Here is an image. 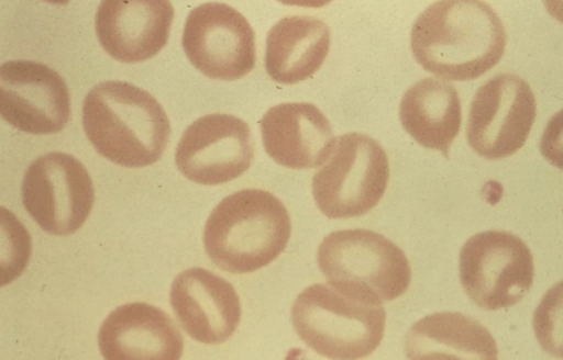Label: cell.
<instances>
[{
  "mask_svg": "<svg viewBox=\"0 0 563 360\" xmlns=\"http://www.w3.org/2000/svg\"><path fill=\"white\" fill-rule=\"evenodd\" d=\"M183 46L188 60L206 77L236 81L255 66V33L231 4L209 2L194 8L185 21Z\"/></svg>",
  "mask_w": 563,
  "mask_h": 360,
  "instance_id": "10",
  "label": "cell"
},
{
  "mask_svg": "<svg viewBox=\"0 0 563 360\" xmlns=\"http://www.w3.org/2000/svg\"><path fill=\"white\" fill-rule=\"evenodd\" d=\"M99 349L108 360H178L184 337L161 307L134 302L117 307L103 320Z\"/></svg>",
  "mask_w": 563,
  "mask_h": 360,
  "instance_id": "15",
  "label": "cell"
},
{
  "mask_svg": "<svg viewBox=\"0 0 563 360\" xmlns=\"http://www.w3.org/2000/svg\"><path fill=\"white\" fill-rule=\"evenodd\" d=\"M405 353L409 359L496 360L499 350L490 331L478 320L457 312H438L409 328Z\"/></svg>",
  "mask_w": 563,
  "mask_h": 360,
  "instance_id": "19",
  "label": "cell"
},
{
  "mask_svg": "<svg viewBox=\"0 0 563 360\" xmlns=\"http://www.w3.org/2000/svg\"><path fill=\"white\" fill-rule=\"evenodd\" d=\"M2 213L4 222H7L9 227H11V233H9V228L4 226V224L3 228L12 237L11 252L3 255V262H7L8 258H12L11 266L8 267L7 271H3L2 284L4 285L8 284L9 281L15 280L16 277L25 270L31 248L30 236L29 233H26L25 227H22L15 215L9 214L7 209H3Z\"/></svg>",
  "mask_w": 563,
  "mask_h": 360,
  "instance_id": "20",
  "label": "cell"
},
{
  "mask_svg": "<svg viewBox=\"0 0 563 360\" xmlns=\"http://www.w3.org/2000/svg\"><path fill=\"white\" fill-rule=\"evenodd\" d=\"M254 161L249 123L232 114L213 113L197 119L184 131L175 162L191 182L216 187L244 175Z\"/></svg>",
  "mask_w": 563,
  "mask_h": 360,
  "instance_id": "11",
  "label": "cell"
},
{
  "mask_svg": "<svg viewBox=\"0 0 563 360\" xmlns=\"http://www.w3.org/2000/svg\"><path fill=\"white\" fill-rule=\"evenodd\" d=\"M22 204L48 235L69 236L90 217L95 184L86 166L66 153H48L31 162L21 187Z\"/></svg>",
  "mask_w": 563,
  "mask_h": 360,
  "instance_id": "8",
  "label": "cell"
},
{
  "mask_svg": "<svg viewBox=\"0 0 563 360\" xmlns=\"http://www.w3.org/2000/svg\"><path fill=\"white\" fill-rule=\"evenodd\" d=\"M292 224L279 198L263 189H242L220 201L205 227L211 261L232 274L267 267L284 252Z\"/></svg>",
  "mask_w": 563,
  "mask_h": 360,
  "instance_id": "3",
  "label": "cell"
},
{
  "mask_svg": "<svg viewBox=\"0 0 563 360\" xmlns=\"http://www.w3.org/2000/svg\"><path fill=\"white\" fill-rule=\"evenodd\" d=\"M460 279L475 305L486 311L505 310L530 292L534 259L526 241L512 233H478L462 246Z\"/></svg>",
  "mask_w": 563,
  "mask_h": 360,
  "instance_id": "7",
  "label": "cell"
},
{
  "mask_svg": "<svg viewBox=\"0 0 563 360\" xmlns=\"http://www.w3.org/2000/svg\"><path fill=\"white\" fill-rule=\"evenodd\" d=\"M290 318L299 338L329 359L367 358L385 336V307L356 301L328 284L302 290L295 299Z\"/></svg>",
  "mask_w": 563,
  "mask_h": 360,
  "instance_id": "5",
  "label": "cell"
},
{
  "mask_svg": "<svg viewBox=\"0 0 563 360\" xmlns=\"http://www.w3.org/2000/svg\"><path fill=\"white\" fill-rule=\"evenodd\" d=\"M0 114L26 134H57L70 117L65 79L51 66L9 60L0 66Z\"/></svg>",
  "mask_w": 563,
  "mask_h": 360,
  "instance_id": "12",
  "label": "cell"
},
{
  "mask_svg": "<svg viewBox=\"0 0 563 360\" xmlns=\"http://www.w3.org/2000/svg\"><path fill=\"white\" fill-rule=\"evenodd\" d=\"M82 126L101 157L130 169L161 160L170 139V122L162 104L125 81L91 88L82 104Z\"/></svg>",
  "mask_w": 563,
  "mask_h": 360,
  "instance_id": "2",
  "label": "cell"
},
{
  "mask_svg": "<svg viewBox=\"0 0 563 360\" xmlns=\"http://www.w3.org/2000/svg\"><path fill=\"white\" fill-rule=\"evenodd\" d=\"M317 262L329 285L373 305L395 301L411 284V266L404 250L364 228L330 233L319 246Z\"/></svg>",
  "mask_w": 563,
  "mask_h": 360,
  "instance_id": "4",
  "label": "cell"
},
{
  "mask_svg": "<svg viewBox=\"0 0 563 360\" xmlns=\"http://www.w3.org/2000/svg\"><path fill=\"white\" fill-rule=\"evenodd\" d=\"M264 149L288 169H316L332 156L334 132L329 119L310 103H284L260 121Z\"/></svg>",
  "mask_w": 563,
  "mask_h": 360,
  "instance_id": "16",
  "label": "cell"
},
{
  "mask_svg": "<svg viewBox=\"0 0 563 360\" xmlns=\"http://www.w3.org/2000/svg\"><path fill=\"white\" fill-rule=\"evenodd\" d=\"M332 44L328 24L314 16L282 18L266 40V70L273 81L292 86L321 68Z\"/></svg>",
  "mask_w": 563,
  "mask_h": 360,
  "instance_id": "17",
  "label": "cell"
},
{
  "mask_svg": "<svg viewBox=\"0 0 563 360\" xmlns=\"http://www.w3.org/2000/svg\"><path fill=\"white\" fill-rule=\"evenodd\" d=\"M170 306L188 336L202 345H222L241 323L235 288L205 268H189L176 275Z\"/></svg>",
  "mask_w": 563,
  "mask_h": 360,
  "instance_id": "13",
  "label": "cell"
},
{
  "mask_svg": "<svg viewBox=\"0 0 563 360\" xmlns=\"http://www.w3.org/2000/svg\"><path fill=\"white\" fill-rule=\"evenodd\" d=\"M389 173L382 145L352 132L336 139L332 156L312 178V196L325 217H360L380 202Z\"/></svg>",
  "mask_w": 563,
  "mask_h": 360,
  "instance_id": "6",
  "label": "cell"
},
{
  "mask_svg": "<svg viewBox=\"0 0 563 360\" xmlns=\"http://www.w3.org/2000/svg\"><path fill=\"white\" fill-rule=\"evenodd\" d=\"M536 116V97L528 82L514 74L496 75L475 92L466 139L478 156L501 160L526 145Z\"/></svg>",
  "mask_w": 563,
  "mask_h": 360,
  "instance_id": "9",
  "label": "cell"
},
{
  "mask_svg": "<svg viewBox=\"0 0 563 360\" xmlns=\"http://www.w3.org/2000/svg\"><path fill=\"white\" fill-rule=\"evenodd\" d=\"M174 16L169 0H104L97 9L96 33L114 60L140 64L166 46Z\"/></svg>",
  "mask_w": 563,
  "mask_h": 360,
  "instance_id": "14",
  "label": "cell"
},
{
  "mask_svg": "<svg viewBox=\"0 0 563 360\" xmlns=\"http://www.w3.org/2000/svg\"><path fill=\"white\" fill-rule=\"evenodd\" d=\"M404 130L422 147L449 157L460 134L462 105L456 88L440 79L424 78L405 92L399 105Z\"/></svg>",
  "mask_w": 563,
  "mask_h": 360,
  "instance_id": "18",
  "label": "cell"
},
{
  "mask_svg": "<svg viewBox=\"0 0 563 360\" xmlns=\"http://www.w3.org/2000/svg\"><path fill=\"white\" fill-rule=\"evenodd\" d=\"M506 31L495 9L478 0H442L413 22L411 50L427 72L449 81H471L504 56Z\"/></svg>",
  "mask_w": 563,
  "mask_h": 360,
  "instance_id": "1",
  "label": "cell"
}]
</instances>
